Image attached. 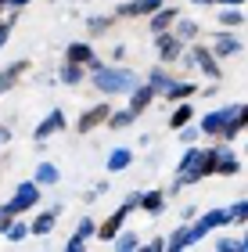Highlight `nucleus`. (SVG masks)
I'll list each match as a JSON object with an SVG mask.
<instances>
[{
	"mask_svg": "<svg viewBox=\"0 0 248 252\" xmlns=\"http://www.w3.org/2000/svg\"><path fill=\"white\" fill-rule=\"evenodd\" d=\"M90 83H94L105 97H115V94H130L137 87V76L130 68H115V65H101L97 72H90Z\"/></svg>",
	"mask_w": 248,
	"mask_h": 252,
	"instance_id": "nucleus-1",
	"label": "nucleus"
},
{
	"mask_svg": "<svg viewBox=\"0 0 248 252\" xmlns=\"http://www.w3.org/2000/svg\"><path fill=\"white\" fill-rule=\"evenodd\" d=\"M40 202V184L36 180H26V184H18V191H15V198H11L7 205H11V213H26V209H32V205Z\"/></svg>",
	"mask_w": 248,
	"mask_h": 252,
	"instance_id": "nucleus-2",
	"label": "nucleus"
},
{
	"mask_svg": "<svg viewBox=\"0 0 248 252\" xmlns=\"http://www.w3.org/2000/svg\"><path fill=\"white\" fill-rule=\"evenodd\" d=\"M155 47H159V62L169 65V62L180 58V51H184V40H180L176 32H159V36H155Z\"/></svg>",
	"mask_w": 248,
	"mask_h": 252,
	"instance_id": "nucleus-3",
	"label": "nucleus"
},
{
	"mask_svg": "<svg viewBox=\"0 0 248 252\" xmlns=\"http://www.w3.org/2000/svg\"><path fill=\"white\" fill-rule=\"evenodd\" d=\"M130 213H133L130 205H119V209L111 213L105 223H97V238H101V242H111V238L122 231V223H126V216H130Z\"/></svg>",
	"mask_w": 248,
	"mask_h": 252,
	"instance_id": "nucleus-4",
	"label": "nucleus"
},
{
	"mask_svg": "<svg viewBox=\"0 0 248 252\" xmlns=\"http://www.w3.org/2000/svg\"><path fill=\"white\" fill-rule=\"evenodd\" d=\"M187 65H194V68H201L209 79H220V65H216V51H205V47H194L191 51V58H187Z\"/></svg>",
	"mask_w": 248,
	"mask_h": 252,
	"instance_id": "nucleus-5",
	"label": "nucleus"
},
{
	"mask_svg": "<svg viewBox=\"0 0 248 252\" xmlns=\"http://www.w3.org/2000/svg\"><path fill=\"white\" fill-rule=\"evenodd\" d=\"M165 4V0H130V4H119L115 15L119 18H137V15H155Z\"/></svg>",
	"mask_w": 248,
	"mask_h": 252,
	"instance_id": "nucleus-6",
	"label": "nucleus"
},
{
	"mask_svg": "<svg viewBox=\"0 0 248 252\" xmlns=\"http://www.w3.org/2000/svg\"><path fill=\"white\" fill-rule=\"evenodd\" d=\"M61 130H65V112H61V108H54V112H47V119H43L36 130H32V137H36V141H47V137L61 133Z\"/></svg>",
	"mask_w": 248,
	"mask_h": 252,
	"instance_id": "nucleus-7",
	"label": "nucleus"
},
{
	"mask_svg": "<svg viewBox=\"0 0 248 252\" xmlns=\"http://www.w3.org/2000/svg\"><path fill=\"white\" fill-rule=\"evenodd\" d=\"M108 116H111V108H108V105H97V108H90V112H83V116H80L76 130H80V133H90V130H97L101 123H108Z\"/></svg>",
	"mask_w": 248,
	"mask_h": 252,
	"instance_id": "nucleus-8",
	"label": "nucleus"
},
{
	"mask_svg": "<svg viewBox=\"0 0 248 252\" xmlns=\"http://www.w3.org/2000/svg\"><path fill=\"white\" fill-rule=\"evenodd\" d=\"M26 72H29V58H18V62H11V65L4 68V72H0V94H7V90L15 87V83H18V79L26 76Z\"/></svg>",
	"mask_w": 248,
	"mask_h": 252,
	"instance_id": "nucleus-9",
	"label": "nucleus"
},
{
	"mask_svg": "<svg viewBox=\"0 0 248 252\" xmlns=\"http://www.w3.org/2000/svg\"><path fill=\"white\" fill-rule=\"evenodd\" d=\"M220 155H223V148H209V152H201L198 169H194V180L209 177V173H216V169H220Z\"/></svg>",
	"mask_w": 248,
	"mask_h": 252,
	"instance_id": "nucleus-10",
	"label": "nucleus"
},
{
	"mask_svg": "<svg viewBox=\"0 0 248 252\" xmlns=\"http://www.w3.org/2000/svg\"><path fill=\"white\" fill-rule=\"evenodd\" d=\"M198 158H201V152H198V148H187V155L180 158V169H176V177L184 180V184H194V169H198Z\"/></svg>",
	"mask_w": 248,
	"mask_h": 252,
	"instance_id": "nucleus-11",
	"label": "nucleus"
},
{
	"mask_svg": "<svg viewBox=\"0 0 248 252\" xmlns=\"http://www.w3.org/2000/svg\"><path fill=\"white\" fill-rule=\"evenodd\" d=\"M212 51H216V58H234V54H241V40L230 36V32H220L216 43H212Z\"/></svg>",
	"mask_w": 248,
	"mask_h": 252,
	"instance_id": "nucleus-12",
	"label": "nucleus"
},
{
	"mask_svg": "<svg viewBox=\"0 0 248 252\" xmlns=\"http://www.w3.org/2000/svg\"><path fill=\"white\" fill-rule=\"evenodd\" d=\"M155 94H159V90H155L151 83H137V87L130 90V105L137 108V112H144V108H148L151 101H155Z\"/></svg>",
	"mask_w": 248,
	"mask_h": 252,
	"instance_id": "nucleus-13",
	"label": "nucleus"
},
{
	"mask_svg": "<svg viewBox=\"0 0 248 252\" xmlns=\"http://www.w3.org/2000/svg\"><path fill=\"white\" fill-rule=\"evenodd\" d=\"M65 62L90 65V62H94V47H90V43H83V40H76V43H69V47H65Z\"/></svg>",
	"mask_w": 248,
	"mask_h": 252,
	"instance_id": "nucleus-14",
	"label": "nucleus"
},
{
	"mask_svg": "<svg viewBox=\"0 0 248 252\" xmlns=\"http://www.w3.org/2000/svg\"><path fill=\"white\" fill-rule=\"evenodd\" d=\"M173 22H176V7H165V4H162V7L151 15V32H155V36H159V32H169Z\"/></svg>",
	"mask_w": 248,
	"mask_h": 252,
	"instance_id": "nucleus-15",
	"label": "nucleus"
},
{
	"mask_svg": "<svg viewBox=\"0 0 248 252\" xmlns=\"http://www.w3.org/2000/svg\"><path fill=\"white\" fill-rule=\"evenodd\" d=\"M58 216H61V209H47V213H40L36 220H32V234L47 238V234L54 231V223H58Z\"/></svg>",
	"mask_w": 248,
	"mask_h": 252,
	"instance_id": "nucleus-16",
	"label": "nucleus"
},
{
	"mask_svg": "<svg viewBox=\"0 0 248 252\" xmlns=\"http://www.w3.org/2000/svg\"><path fill=\"white\" fill-rule=\"evenodd\" d=\"M58 79H61V83H69V87L83 83V79H86V65H80V62H65L61 72H58Z\"/></svg>",
	"mask_w": 248,
	"mask_h": 252,
	"instance_id": "nucleus-17",
	"label": "nucleus"
},
{
	"mask_svg": "<svg viewBox=\"0 0 248 252\" xmlns=\"http://www.w3.org/2000/svg\"><path fill=\"white\" fill-rule=\"evenodd\" d=\"M58 180H61V169L54 162H40L36 166V184L40 188H51V184H58Z\"/></svg>",
	"mask_w": 248,
	"mask_h": 252,
	"instance_id": "nucleus-18",
	"label": "nucleus"
},
{
	"mask_svg": "<svg viewBox=\"0 0 248 252\" xmlns=\"http://www.w3.org/2000/svg\"><path fill=\"white\" fill-rule=\"evenodd\" d=\"M137 116H140V112L130 105V108H122V112H111V116H108V126H111V130H126L130 123H137Z\"/></svg>",
	"mask_w": 248,
	"mask_h": 252,
	"instance_id": "nucleus-19",
	"label": "nucleus"
},
{
	"mask_svg": "<svg viewBox=\"0 0 248 252\" xmlns=\"http://www.w3.org/2000/svg\"><path fill=\"white\" fill-rule=\"evenodd\" d=\"M133 162V155H130V148H115V152L108 155V173H122Z\"/></svg>",
	"mask_w": 248,
	"mask_h": 252,
	"instance_id": "nucleus-20",
	"label": "nucleus"
},
{
	"mask_svg": "<svg viewBox=\"0 0 248 252\" xmlns=\"http://www.w3.org/2000/svg\"><path fill=\"white\" fill-rule=\"evenodd\" d=\"M140 209H144V213H162V209H165V194H162V191L140 194Z\"/></svg>",
	"mask_w": 248,
	"mask_h": 252,
	"instance_id": "nucleus-21",
	"label": "nucleus"
},
{
	"mask_svg": "<svg viewBox=\"0 0 248 252\" xmlns=\"http://www.w3.org/2000/svg\"><path fill=\"white\" fill-rule=\"evenodd\" d=\"M111 245H115L119 252H133V249H137V245H140V238H137V234H133V231H119L115 238H111Z\"/></svg>",
	"mask_w": 248,
	"mask_h": 252,
	"instance_id": "nucleus-22",
	"label": "nucleus"
},
{
	"mask_svg": "<svg viewBox=\"0 0 248 252\" xmlns=\"http://www.w3.org/2000/svg\"><path fill=\"white\" fill-rule=\"evenodd\" d=\"M111 15H94V18H86V32L90 36H101V32H108V26H111Z\"/></svg>",
	"mask_w": 248,
	"mask_h": 252,
	"instance_id": "nucleus-23",
	"label": "nucleus"
},
{
	"mask_svg": "<svg viewBox=\"0 0 248 252\" xmlns=\"http://www.w3.org/2000/svg\"><path fill=\"white\" fill-rule=\"evenodd\" d=\"M148 79H151V87L159 90V94H165V90L173 87V76H169L162 65H159V68H151V76H148Z\"/></svg>",
	"mask_w": 248,
	"mask_h": 252,
	"instance_id": "nucleus-24",
	"label": "nucleus"
},
{
	"mask_svg": "<svg viewBox=\"0 0 248 252\" xmlns=\"http://www.w3.org/2000/svg\"><path fill=\"white\" fill-rule=\"evenodd\" d=\"M191 116H194V108H191V105H180V108L173 112V119H169V130H184V126L191 123Z\"/></svg>",
	"mask_w": 248,
	"mask_h": 252,
	"instance_id": "nucleus-25",
	"label": "nucleus"
},
{
	"mask_svg": "<svg viewBox=\"0 0 248 252\" xmlns=\"http://www.w3.org/2000/svg\"><path fill=\"white\" fill-rule=\"evenodd\" d=\"M194 90H198L194 83H173V87L165 90V97H169V101H187L191 94H194Z\"/></svg>",
	"mask_w": 248,
	"mask_h": 252,
	"instance_id": "nucleus-26",
	"label": "nucleus"
},
{
	"mask_svg": "<svg viewBox=\"0 0 248 252\" xmlns=\"http://www.w3.org/2000/svg\"><path fill=\"white\" fill-rule=\"evenodd\" d=\"M187 245H191V223H187V227H176L173 238H169V249H173V252L187 249Z\"/></svg>",
	"mask_w": 248,
	"mask_h": 252,
	"instance_id": "nucleus-27",
	"label": "nucleus"
},
{
	"mask_svg": "<svg viewBox=\"0 0 248 252\" xmlns=\"http://www.w3.org/2000/svg\"><path fill=\"white\" fill-rule=\"evenodd\" d=\"M29 231H32V223H26V220H11V227H7V242H26Z\"/></svg>",
	"mask_w": 248,
	"mask_h": 252,
	"instance_id": "nucleus-28",
	"label": "nucleus"
},
{
	"mask_svg": "<svg viewBox=\"0 0 248 252\" xmlns=\"http://www.w3.org/2000/svg\"><path fill=\"white\" fill-rule=\"evenodd\" d=\"M238 169H241L238 155H230V152H223V155H220V169H216V173H223V177H234Z\"/></svg>",
	"mask_w": 248,
	"mask_h": 252,
	"instance_id": "nucleus-29",
	"label": "nucleus"
},
{
	"mask_svg": "<svg viewBox=\"0 0 248 252\" xmlns=\"http://www.w3.org/2000/svg\"><path fill=\"white\" fill-rule=\"evenodd\" d=\"M176 36L180 40H194L198 36V22H176Z\"/></svg>",
	"mask_w": 248,
	"mask_h": 252,
	"instance_id": "nucleus-30",
	"label": "nucleus"
},
{
	"mask_svg": "<svg viewBox=\"0 0 248 252\" xmlns=\"http://www.w3.org/2000/svg\"><path fill=\"white\" fill-rule=\"evenodd\" d=\"M227 216H230V223H245L248 220V202H238L234 209H227Z\"/></svg>",
	"mask_w": 248,
	"mask_h": 252,
	"instance_id": "nucleus-31",
	"label": "nucleus"
},
{
	"mask_svg": "<svg viewBox=\"0 0 248 252\" xmlns=\"http://www.w3.org/2000/svg\"><path fill=\"white\" fill-rule=\"evenodd\" d=\"M220 26H241V11H238V7H227V11L220 15Z\"/></svg>",
	"mask_w": 248,
	"mask_h": 252,
	"instance_id": "nucleus-32",
	"label": "nucleus"
},
{
	"mask_svg": "<svg viewBox=\"0 0 248 252\" xmlns=\"http://www.w3.org/2000/svg\"><path fill=\"white\" fill-rule=\"evenodd\" d=\"M76 234H83V238H90V234H97V223L90 220V216H83V220L76 223Z\"/></svg>",
	"mask_w": 248,
	"mask_h": 252,
	"instance_id": "nucleus-33",
	"label": "nucleus"
},
{
	"mask_svg": "<svg viewBox=\"0 0 248 252\" xmlns=\"http://www.w3.org/2000/svg\"><path fill=\"white\" fill-rule=\"evenodd\" d=\"M83 245H86V238H83V234H72L69 242H65V249H69V252H80Z\"/></svg>",
	"mask_w": 248,
	"mask_h": 252,
	"instance_id": "nucleus-34",
	"label": "nucleus"
},
{
	"mask_svg": "<svg viewBox=\"0 0 248 252\" xmlns=\"http://www.w3.org/2000/svg\"><path fill=\"white\" fill-rule=\"evenodd\" d=\"M216 249H220V252H234V249H241V242H234V238H220Z\"/></svg>",
	"mask_w": 248,
	"mask_h": 252,
	"instance_id": "nucleus-35",
	"label": "nucleus"
},
{
	"mask_svg": "<svg viewBox=\"0 0 248 252\" xmlns=\"http://www.w3.org/2000/svg\"><path fill=\"white\" fill-rule=\"evenodd\" d=\"M11 26H15V18H11V22H0V47L7 43V36H11Z\"/></svg>",
	"mask_w": 248,
	"mask_h": 252,
	"instance_id": "nucleus-36",
	"label": "nucleus"
},
{
	"mask_svg": "<svg viewBox=\"0 0 248 252\" xmlns=\"http://www.w3.org/2000/svg\"><path fill=\"white\" fill-rule=\"evenodd\" d=\"M148 249H155V252H162V249H169V242H165V238H151V242H148Z\"/></svg>",
	"mask_w": 248,
	"mask_h": 252,
	"instance_id": "nucleus-37",
	"label": "nucleus"
},
{
	"mask_svg": "<svg viewBox=\"0 0 248 252\" xmlns=\"http://www.w3.org/2000/svg\"><path fill=\"white\" fill-rule=\"evenodd\" d=\"M194 137H198V130H184V133H180V141H184V144H191Z\"/></svg>",
	"mask_w": 248,
	"mask_h": 252,
	"instance_id": "nucleus-38",
	"label": "nucleus"
},
{
	"mask_svg": "<svg viewBox=\"0 0 248 252\" xmlns=\"http://www.w3.org/2000/svg\"><path fill=\"white\" fill-rule=\"evenodd\" d=\"M223 7H238V4H245V0H220Z\"/></svg>",
	"mask_w": 248,
	"mask_h": 252,
	"instance_id": "nucleus-39",
	"label": "nucleus"
},
{
	"mask_svg": "<svg viewBox=\"0 0 248 252\" xmlns=\"http://www.w3.org/2000/svg\"><path fill=\"white\" fill-rule=\"evenodd\" d=\"M241 126H248V105H241Z\"/></svg>",
	"mask_w": 248,
	"mask_h": 252,
	"instance_id": "nucleus-40",
	"label": "nucleus"
},
{
	"mask_svg": "<svg viewBox=\"0 0 248 252\" xmlns=\"http://www.w3.org/2000/svg\"><path fill=\"white\" fill-rule=\"evenodd\" d=\"M29 4V0H11V7H26Z\"/></svg>",
	"mask_w": 248,
	"mask_h": 252,
	"instance_id": "nucleus-41",
	"label": "nucleus"
},
{
	"mask_svg": "<svg viewBox=\"0 0 248 252\" xmlns=\"http://www.w3.org/2000/svg\"><path fill=\"white\" fill-rule=\"evenodd\" d=\"M194 4H216V0H194Z\"/></svg>",
	"mask_w": 248,
	"mask_h": 252,
	"instance_id": "nucleus-42",
	"label": "nucleus"
},
{
	"mask_svg": "<svg viewBox=\"0 0 248 252\" xmlns=\"http://www.w3.org/2000/svg\"><path fill=\"white\" fill-rule=\"evenodd\" d=\"M0 7H11V0H0Z\"/></svg>",
	"mask_w": 248,
	"mask_h": 252,
	"instance_id": "nucleus-43",
	"label": "nucleus"
},
{
	"mask_svg": "<svg viewBox=\"0 0 248 252\" xmlns=\"http://www.w3.org/2000/svg\"><path fill=\"white\" fill-rule=\"evenodd\" d=\"M241 249H248V234H245V242H241Z\"/></svg>",
	"mask_w": 248,
	"mask_h": 252,
	"instance_id": "nucleus-44",
	"label": "nucleus"
},
{
	"mask_svg": "<svg viewBox=\"0 0 248 252\" xmlns=\"http://www.w3.org/2000/svg\"><path fill=\"white\" fill-rule=\"evenodd\" d=\"M0 144H4V137H0Z\"/></svg>",
	"mask_w": 248,
	"mask_h": 252,
	"instance_id": "nucleus-45",
	"label": "nucleus"
}]
</instances>
